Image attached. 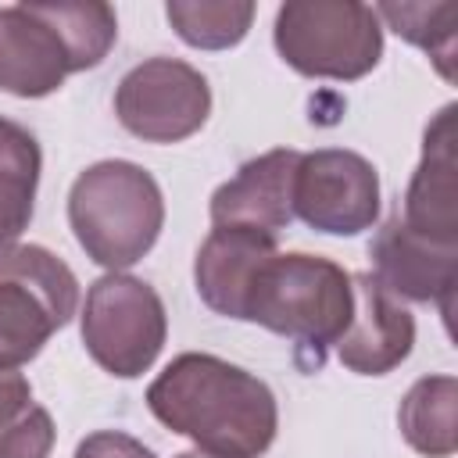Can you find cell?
<instances>
[{
	"mask_svg": "<svg viewBox=\"0 0 458 458\" xmlns=\"http://www.w3.org/2000/svg\"><path fill=\"white\" fill-rule=\"evenodd\" d=\"M114 114L143 143H179L204 129L211 114L208 79L179 57H147L114 89Z\"/></svg>",
	"mask_w": 458,
	"mask_h": 458,
	"instance_id": "obj_7",
	"label": "cell"
},
{
	"mask_svg": "<svg viewBox=\"0 0 458 458\" xmlns=\"http://www.w3.org/2000/svg\"><path fill=\"white\" fill-rule=\"evenodd\" d=\"M79 308L75 272L39 243L0 250V372L32 361Z\"/></svg>",
	"mask_w": 458,
	"mask_h": 458,
	"instance_id": "obj_5",
	"label": "cell"
},
{
	"mask_svg": "<svg viewBox=\"0 0 458 458\" xmlns=\"http://www.w3.org/2000/svg\"><path fill=\"white\" fill-rule=\"evenodd\" d=\"M39 168L43 154L36 136L18 122L0 118V250H7L32 218Z\"/></svg>",
	"mask_w": 458,
	"mask_h": 458,
	"instance_id": "obj_16",
	"label": "cell"
},
{
	"mask_svg": "<svg viewBox=\"0 0 458 458\" xmlns=\"http://www.w3.org/2000/svg\"><path fill=\"white\" fill-rule=\"evenodd\" d=\"M372 276L376 283L404 301L419 304H440L444 318H451V297L458 283V247L426 240L411 233L401 215L379 225L372 247Z\"/></svg>",
	"mask_w": 458,
	"mask_h": 458,
	"instance_id": "obj_9",
	"label": "cell"
},
{
	"mask_svg": "<svg viewBox=\"0 0 458 458\" xmlns=\"http://www.w3.org/2000/svg\"><path fill=\"white\" fill-rule=\"evenodd\" d=\"M175 458H218V454H208V451H182V454H175Z\"/></svg>",
	"mask_w": 458,
	"mask_h": 458,
	"instance_id": "obj_22",
	"label": "cell"
},
{
	"mask_svg": "<svg viewBox=\"0 0 458 458\" xmlns=\"http://www.w3.org/2000/svg\"><path fill=\"white\" fill-rule=\"evenodd\" d=\"M250 0H168L165 14L182 43L197 50H229L236 47L250 21H254Z\"/></svg>",
	"mask_w": 458,
	"mask_h": 458,
	"instance_id": "obj_19",
	"label": "cell"
},
{
	"mask_svg": "<svg viewBox=\"0 0 458 458\" xmlns=\"http://www.w3.org/2000/svg\"><path fill=\"white\" fill-rule=\"evenodd\" d=\"M458 129H454V104L440 107L422 136V157L404 190V215L401 222L437 243L458 247Z\"/></svg>",
	"mask_w": 458,
	"mask_h": 458,
	"instance_id": "obj_12",
	"label": "cell"
},
{
	"mask_svg": "<svg viewBox=\"0 0 458 458\" xmlns=\"http://www.w3.org/2000/svg\"><path fill=\"white\" fill-rule=\"evenodd\" d=\"M293 218L329 236H358L379 218V172L344 147L301 154L293 172Z\"/></svg>",
	"mask_w": 458,
	"mask_h": 458,
	"instance_id": "obj_8",
	"label": "cell"
},
{
	"mask_svg": "<svg viewBox=\"0 0 458 458\" xmlns=\"http://www.w3.org/2000/svg\"><path fill=\"white\" fill-rule=\"evenodd\" d=\"M75 458H157L150 447H143L136 437L118 433V429H100L79 440Z\"/></svg>",
	"mask_w": 458,
	"mask_h": 458,
	"instance_id": "obj_21",
	"label": "cell"
},
{
	"mask_svg": "<svg viewBox=\"0 0 458 458\" xmlns=\"http://www.w3.org/2000/svg\"><path fill=\"white\" fill-rule=\"evenodd\" d=\"M354 311L351 272L322 254H272L250 283L243 322H258L304 347H329Z\"/></svg>",
	"mask_w": 458,
	"mask_h": 458,
	"instance_id": "obj_3",
	"label": "cell"
},
{
	"mask_svg": "<svg viewBox=\"0 0 458 458\" xmlns=\"http://www.w3.org/2000/svg\"><path fill=\"white\" fill-rule=\"evenodd\" d=\"M401 437L426 458H451L458 451V379L422 376L397 408Z\"/></svg>",
	"mask_w": 458,
	"mask_h": 458,
	"instance_id": "obj_15",
	"label": "cell"
},
{
	"mask_svg": "<svg viewBox=\"0 0 458 458\" xmlns=\"http://www.w3.org/2000/svg\"><path fill=\"white\" fill-rule=\"evenodd\" d=\"M354 311L336 340V358L344 369L358 376H386L394 372L415 347V318L411 311L386 293L372 272L351 276Z\"/></svg>",
	"mask_w": 458,
	"mask_h": 458,
	"instance_id": "obj_11",
	"label": "cell"
},
{
	"mask_svg": "<svg viewBox=\"0 0 458 458\" xmlns=\"http://www.w3.org/2000/svg\"><path fill=\"white\" fill-rule=\"evenodd\" d=\"M401 39L426 50L437 72L454 82V54H458V4H379L372 7Z\"/></svg>",
	"mask_w": 458,
	"mask_h": 458,
	"instance_id": "obj_18",
	"label": "cell"
},
{
	"mask_svg": "<svg viewBox=\"0 0 458 458\" xmlns=\"http://www.w3.org/2000/svg\"><path fill=\"white\" fill-rule=\"evenodd\" d=\"M272 254H279L276 236L254 233V229L215 225L193 261V283H197L200 301L211 311L243 322L250 283Z\"/></svg>",
	"mask_w": 458,
	"mask_h": 458,
	"instance_id": "obj_14",
	"label": "cell"
},
{
	"mask_svg": "<svg viewBox=\"0 0 458 458\" xmlns=\"http://www.w3.org/2000/svg\"><path fill=\"white\" fill-rule=\"evenodd\" d=\"M279 57L308 79H361L383 57V29L358 0H290L276 11Z\"/></svg>",
	"mask_w": 458,
	"mask_h": 458,
	"instance_id": "obj_4",
	"label": "cell"
},
{
	"mask_svg": "<svg viewBox=\"0 0 458 458\" xmlns=\"http://www.w3.org/2000/svg\"><path fill=\"white\" fill-rule=\"evenodd\" d=\"M68 225L97 265L118 272L136 265L161 236L165 197L157 179L136 161H97L75 175Z\"/></svg>",
	"mask_w": 458,
	"mask_h": 458,
	"instance_id": "obj_2",
	"label": "cell"
},
{
	"mask_svg": "<svg viewBox=\"0 0 458 458\" xmlns=\"http://www.w3.org/2000/svg\"><path fill=\"white\" fill-rule=\"evenodd\" d=\"M168 336V315L157 290L136 276L107 272L86 290L82 304V344L89 358L118 376H143Z\"/></svg>",
	"mask_w": 458,
	"mask_h": 458,
	"instance_id": "obj_6",
	"label": "cell"
},
{
	"mask_svg": "<svg viewBox=\"0 0 458 458\" xmlns=\"http://www.w3.org/2000/svg\"><path fill=\"white\" fill-rule=\"evenodd\" d=\"M54 440V419L32 401L29 379L18 369L0 372V458H50Z\"/></svg>",
	"mask_w": 458,
	"mask_h": 458,
	"instance_id": "obj_17",
	"label": "cell"
},
{
	"mask_svg": "<svg viewBox=\"0 0 458 458\" xmlns=\"http://www.w3.org/2000/svg\"><path fill=\"white\" fill-rule=\"evenodd\" d=\"M47 18L57 25L61 39L68 43V54L75 61V72L97 68L107 50L118 39V18L111 4L89 0V4H43Z\"/></svg>",
	"mask_w": 458,
	"mask_h": 458,
	"instance_id": "obj_20",
	"label": "cell"
},
{
	"mask_svg": "<svg viewBox=\"0 0 458 458\" xmlns=\"http://www.w3.org/2000/svg\"><path fill=\"white\" fill-rule=\"evenodd\" d=\"M301 150L276 147L254 161H247L229 182L211 193V225L254 229L279 236L293 222V172Z\"/></svg>",
	"mask_w": 458,
	"mask_h": 458,
	"instance_id": "obj_13",
	"label": "cell"
},
{
	"mask_svg": "<svg viewBox=\"0 0 458 458\" xmlns=\"http://www.w3.org/2000/svg\"><path fill=\"white\" fill-rule=\"evenodd\" d=\"M147 408L161 426L218 458H261L279 429L268 383L200 351H186L157 372L147 386Z\"/></svg>",
	"mask_w": 458,
	"mask_h": 458,
	"instance_id": "obj_1",
	"label": "cell"
},
{
	"mask_svg": "<svg viewBox=\"0 0 458 458\" xmlns=\"http://www.w3.org/2000/svg\"><path fill=\"white\" fill-rule=\"evenodd\" d=\"M75 72L68 43L43 4L0 7V89L11 97H50Z\"/></svg>",
	"mask_w": 458,
	"mask_h": 458,
	"instance_id": "obj_10",
	"label": "cell"
}]
</instances>
